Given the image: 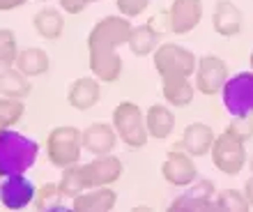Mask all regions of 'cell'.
<instances>
[{
  "label": "cell",
  "instance_id": "cell-13",
  "mask_svg": "<svg viewBox=\"0 0 253 212\" xmlns=\"http://www.w3.org/2000/svg\"><path fill=\"white\" fill-rule=\"evenodd\" d=\"M203 19V0H173L168 7L170 33L189 35Z\"/></svg>",
  "mask_w": 253,
  "mask_h": 212
},
{
  "label": "cell",
  "instance_id": "cell-21",
  "mask_svg": "<svg viewBox=\"0 0 253 212\" xmlns=\"http://www.w3.org/2000/svg\"><path fill=\"white\" fill-rule=\"evenodd\" d=\"M33 93L30 76L19 72L16 67H2L0 69V95L2 97H14V100H26Z\"/></svg>",
  "mask_w": 253,
  "mask_h": 212
},
{
  "label": "cell",
  "instance_id": "cell-25",
  "mask_svg": "<svg viewBox=\"0 0 253 212\" xmlns=\"http://www.w3.org/2000/svg\"><path fill=\"white\" fill-rule=\"evenodd\" d=\"M58 189H60L62 199L74 201L79 194L85 192V182H83V173H81V164L67 166L62 168V175L58 180Z\"/></svg>",
  "mask_w": 253,
  "mask_h": 212
},
{
  "label": "cell",
  "instance_id": "cell-23",
  "mask_svg": "<svg viewBox=\"0 0 253 212\" xmlns=\"http://www.w3.org/2000/svg\"><path fill=\"white\" fill-rule=\"evenodd\" d=\"M14 67H16L19 72H23L26 76L35 79V76H42V74L48 72V67H51V58H48V53L44 51V49L30 47V49L19 51Z\"/></svg>",
  "mask_w": 253,
  "mask_h": 212
},
{
  "label": "cell",
  "instance_id": "cell-7",
  "mask_svg": "<svg viewBox=\"0 0 253 212\" xmlns=\"http://www.w3.org/2000/svg\"><path fill=\"white\" fill-rule=\"evenodd\" d=\"M221 95L230 115H253V69L230 76Z\"/></svg>",
  "mask_w": 253,
  "mask_h": 212
},
{
  "label": "cell",
  "instance_id": "cell-30",
  "mask_svg": "<svg viewBox=\"0 0 253 212\" xmlns=\"http://www.w3.org/2000/svg\"><path fill=\"white\" fill-rule=\"evenodd\" d=\"M226 132L233 134L235 139H240L247 143V141L253 139V118L251 115H233V120H230V125H228Z\"/></svg>",
  "mask_w": 253,
  "mask_h": 212
},
{
  "label": "cell",
  "instance_id": "cell-36",
  "mask_svg": "<svg viewBox=\"0 0 253 212\" xmlns=\"http://www.w3.org/2000/svg\"><path fill=\"white\" fill-rule=\"evenodd\" d=\"M249 168H251V173H253V157L249 159Z\"/></svg>",
  "mask_w": 253,
  "mask_h": 212
},
{
  "label": "cell",
  "instance_id": "cell-33",
  "mask_svg": "<svg viewBox=\"0 0 253 212\" xmlns=\"http://www.w3.org/2000/svg\"><path fill=\"white\" fill-rule=\"evenodd\" d=\"M92 2H99V0H60V7L67 14H81L85 12V7L92 5Z\"/></svg>",
  "mask_w": 253,
  "mask_h": 212
},
{
  "label": "cell",
  "instance_id": "cell-5",
  "mask_svg": "<svg viewBox=\"0 0 253 212\" xmlns=\"http://www.w3.org/2000/svg\"><path fill=\"white\" fill-rule=\"evenodd\" d=\"M152 62L161 79H168V76H189L191 79L196 65H198V58L189 49L166 42V44H159L157 51L152 53Z\"/></svg>",
  "mask_w": 253,
  "mask_h": 212
},
{
  "label": "cell",
  "instance_id": "cell-17",
  "mask_svg": "<svg viewBox=\"0 0 253 212\" xmlns=\"http://www.w3.org/2000/svg\"><path fill=\"white\" fill-rule=\"evenodd\" d=\"M101 100V81L97 76H81L69 86L67 102L76 111H90Z\"/></svg>",
  "mask_w": 253,
  "mask_h": 212
},
{
  "label": "cell",
  "instance_id": "cell-28",
  "mask_svg": "<svg viewBox=\"0 0 253 212\" xmlns=\"http://www.w3.org/2000/svg\"><path fill=\"white\" fill-rule=\"evenodd\" d=\"M214 206L219 208V210H237V212H244L251 208L244 192H237V189H223V192H219L216 199H214Z\"/></svg>",
  "mask_w": 253,
  "mask_h": 212
},
{
  "label": "cell",
  "instance_id": "cell-18",
  "mask_svg": "<svg viewBox=\"0 0 253 212\" xmlns=\"http://www.w3.org/2000/svg\"><path fill=\"white\" fill-rule=\"evenodd\" d=\"M118 203V194L111 187H90L72 201V210L76 212H108Z\"/></svg>",
  "mask_w": 253,
  "mask_h": 212
},
{
  "label": "cell",
  "instance_id": "cell-10",
  "mask_svg": "<svg viewBox=\"0 0 253 212\" xmlns=\"http://www.w3.org/2000/svg\"><path fill=\"white\" fill-rule=\"evenodd\" d=\"M161 175L168 185L187 189L191 182L198 180V168H196V161L191 155L180 150V148H173L166 153V159L161 164Z\"/></svg>",
  "mask_w": 253,
  "mask_h": 212
},
{
  "label": "cell",
  "instance_id": "cell-1",
  "mask_svg": "<svg viewBox=\"0 0 253 212\" xmlns=\"http://www.w3.org/2000/svg\"><path fill=\"white\" fill-rule=\"evenodd\" d=\"M131 19L122 14L104 16L92 26L87 35V62L90 72L101 83H115L122 74V58L118 55V49L129 42L131 33Z\"/></svg>",
  "mask_w": 253,
  "mask_h": 212
},
{
  "label": "cell",
  "instance_id": "cell-31",
  "mask_svg": "<svg viewBox=\"0 0 253 212\" xmlns=\"http://www.w3.org/2000/svg\"><path fill=\"white\" fill-rule=\"evenodd\" d=\"M152 0H115V7H118V12L126 19H136L140 14L145 12L147 7H150Z\"/></svg>",
  "mask_w": 253,
  "mask_h": 212
},
{
  "label": "cell",
  "instance_id": "cell-9",
  "mask_svg": "<svg viewBox=\"0 0 253 212\" xmlns=\"http://www.w3.org/2000/svg\"><path fill=\"white\" fill-rule=\"evenodd\" d=\"M81 173H83L85 189H90V187H111L122 178L125 164H122L120 157H115L111 153L97 155L87 164H81Z\"/></svg>",
  "mask_w": 253,
  "mask_h": 212
},
{
  "label": "cell",
  "instance_id": "cell-20",
  "mask_svg": "<svg viewBox=\"0 0 253 212\" xmlns=\"http://www.w3.org/2000/svg\"><path fill=\"white\" fill-rule=\"evenodd\" d=\"M145 127L150 139H168L175 129V113L166 104H152L145 113Z\"/></svg>",
  "mask_w": 253,
  "mask_h": 212
},
{
  "label": "cell",
  "instance_id": "cell-27",
  "mask_svg": "<svg viewBox=\"0 0 253 212\" xmlns=\"http://www.w3.org/2000/svg\"><path fill=\"white\" fill-rule=\"evenodd\" d=\"M26 113L23 100H14V97H2L0 100V132L2 129H12Z\"/></svg>",
  "mask_w": 253,
  "mask_h": 212
},
{
  "label": "cell",
  "instance_id": "cell-32",
  "mask_svg": "<svg viewBox=\"0 0 253 212\" xmlns=\"http://www.w3.org/2000/svg\"><path fill=\"white\" fill-rule=\"evenodd\" d=\"M147 26L152 28V30H154L157 35H161V37H164L166 33H170V21H168V9H166V12H157V14L152 16V19L147 21Z\"/></svg>",
  "mask_w": 253,
  "mask_h": 212
},
{
  "label": "cell",
  "instance_id": "cell-6",
  "mask_svg": "<svg viewBox=\"0 0 253 212\" xmlns=\"http://www.w3.org/2000/svg\"><path fill=\"white\" fill-rule=\"evenodd\" d=\"M210 157H212V164L216 171L226 173V175H240L249 161L247 143L235 139L233 134L223 132L214 139Z\"/></svg>",
  "mask_w": 253,
  "mask_h": 212
},
{
  "label": "cell",
  "instance_id": "cell-26",
  "mask_svg": "<svg viewBox=\"0 0 253 212\" xmlns=\"http://www.w3.org/2000/svg\"><path fill=\"white\" fill-rule=\"evenodd\" d=\"M33 206L37 208V210H65V199H62L58 185L46 182L42 189H37Z\"/></svg>",
  "mask_w": 253,
  "mask_h": 212
},
{
  "label": "cell",
  "instance_id": "cell-2",
  "mask_svg": "<svg viewBox=\"0 0 253 212\" xmlns=\"http://www.w3.org/2000/svg\"><path fill=\"white\" fill-rule=\"evenodd\" d=\"M40 157V143L16 129H2L0 132V178L26 173L35 166Z\"/></svg>",
  "mask_w": 253,
  "mask_h": 212
},
{
  "label": "cell",
  "instance_id": "cell-4",
  "mask_svg": "<svg viewBox=\"0 0 253 212\" xmlns=\"http://www.w3.org/2000/svg\"><path fill=\"white\" fill-rule=\"evenodd\" d=\"M111 125H113L118 139L125 143L126 148H145L147 141H150V134H147L145 127V115L140 111L138 104L133 102H120V104L113 108V115H111Z\"/></svg>",
  "mask_w": 253,
  "mask_h": 212
},
{
  "label": "cell",
  "instance_id": "cell-22",
  "mask_svg": "<svg viewBox=\"0 0 253 212\" xmlns=\"http://www.w3.org/2000/svg\"><path fill=\"white\" fill-rule=\"evenodd\" d=\"M33 26L44 40H60L65 33V16L55 7H42L33 16Z\"/></svg>",
  "mask_w": 253,
  "mask_h": 212
},
{
  "label": "cell",
  "instance_id": "cell-24",
  "mask_svg": "<svg viewBox=\"0 0 253 212\" xmlns=\"http://www.w3.org/2000/svg\"><path fill=\"white\" fill-rule=\"evenodd\" d=\"M161 42V35H157L152 28L143 23V26H133L131 33H129V42H126V47L133 55H138V58H145V55H152L157 51Z\"/></svg>",
  "mask_w": 253,
  "mask_h": 212
},
{
  "label": "cell",
  "instance_id": "cell-14",
  "mask_svg": "<svg viewBox=\"0 0 253 212\" xmlns=\"http://www.w3.org/2000/svg\"><path fill=\"white\" fill-rule=\"evenodd\" d=\"M216 139V134L210 125L205 122H191L187 125V129L182 132V139L175 143V148H180L184 153H189L193 159L196 157H205L212 150V143Z\"/></svg>",
  "mask_w": 253,
  "mask_h": 212
},
{
  "label": "cell",
  "instance_id": "cell-3",
  "mask_svg": "<svg viewBox=\"0 0 253 212\" xmlns=\"http://www.w3.org/2000/svg\"><path fill=\"white\" fill-rule=\"evenodd\" d=\"M46 157L55 168H67L81 161L83 153V139H81V129L72 125L53 127L46 136Z\"/></svg>",
  "mask_w": 253,
  "mask_h": 212
},
{
  "label": "cell",
  "instance_id": "cell-35",
  "mask_svg": "<svg viewBox=\"0 0 253 212\" xmlns=\"http://www.w3.org/2000/svg\"><path fill=\"white\" fill-rule=\"evenodd\" d=\"M244 196H247V201H249V206L253 208V175L244 182Z\"/></svg>",
  "mask_w": 253,
  "mask_h": 212
},
{
  "label": "cell",
  "instance_id": "cell-15",
  "mask_svg": "<svg viewBox=\"0 0 253 212\" xmlns=\"http://www.w3.org/2000/svg\"><path fill=\"white\" fill-rule=\"evenodd\" d=\"M81 139H83V150H87L94 157L97 155L113 153L115 146H118V134H115L113 125H106V122H92V125H87L81 132Z\"/></svg>",
  "mask_w": 253,
  "mask_h": 212
},
{
  "label": "cell",
  "instance_id": "cell-29",
  "mask_svg": "<svg viewBox=\"0 0 253 212\" xmlns=\"http://www.w3.org/2000/svg\"><path fill=\"white\" fill-rule=\"evenodd\" d=\"M19 55V44H16V35L12 30L2 28L0 30V69L2 67H12Z\"/></svg>",
  "mask_w": 253,
  "mask_h": 212
},
{
  "label": "cell",
  "instance_id": "cell-37",
  "mask_svg": "<svg viewBox=\"0 0 253 212\" xmlns=\"http://www.w3.org/2000/svg\"><path fill=\"white\" fill-rule=\"evenodd\" d=\"M249 62H251V69H253V51H251V55H249Z\"/></svg>",
  "mask_w": 253,
  "mask_h": 212
},
{
  "label": "cell",
  "instance_id": "cell-19",
  "mask_svg": "<svg viewBox=\"0 0 253 212\" xmlns=\"http://www.w3.org/2000/svg\"><path fill=\"white\" fill-rule=\"evenodd\" d=\"M161 93L168 106L184 108L193 102L196 86L189 76H168V79H161Z\"/></svg>",
  "mask_w": 253,
  "mask_h": 212
},
{
  "label": "cell",
  "instance_id": "cell-12",
  "mask_svg": "<svg viewBox=\"0 0 253 212\" xmlns=\"http://www.w3.org/2000/svg\"><path fill=\"white\" fill-rule=\"evenodd\" d=\"M216 199V187L212 180H196L187 187V192L170 203V210H212Z\"/></svg>",
  "mask_w": 253,
  "mask_h": 212
},
{
  "label": "cell",
  "instance_id": "cell-11",
  "mask_svg": "<svg viewBox=\"0 0 253 212\" xmlns=\"http://www.w3.org/2000/svg\"><path fill=\"white\" fill-rule=\"evenodd\" d=\"M37 187L26 173H14V175H2L0 180V203L9 210H23L33 206Z\"/></svg>",
  "mask_w": 253,
  "mask_h": 212
},
{
  "label": "cell",
  "instance_id": "cell-16",
  "mask_svg": "<svg viewBox=\"0 0 253 212\" xmlns=\"http://www.w3.org/2000/svg\"><path fill=\"white\" fill-rule=\"evenodd\" d=\"M242 26H244V16H242L240 7L235 5L233 0H216L212 12L214 33L221 35V37H235V35L242 33Z\"/></svg>",
  "mask_w": 253,
  "mask_h": 212
},
{
  "label": "cell",
  "instance_id": "cell-34",
  "mask_svg": "<svg viewBox=\"0 0 253 212\" xmlns=\"http://www.w3.org/2000/svg\"><path fill=\"white\" fill-rule=\"evenodd\" d=\"M28 0H0V12H12V9H19L23 7Z\"/></svg>",
  "mask_w": 253,
  "mask_h": 212
},
{
  "label": "cell",
  "instance_id": "cell-38",
  "mask_svg": "<svg viewBox=\"0 0 253 212\" xmlns=\"http://www.w3.org/2000/svg\"><path fill=\"white\" fill-rule=\"evenodd\" d=\"M40 2H46V0H40Z\"/></svg>",
  "mask_w": 253,
  "mask_h": 212
},
{
  "label": "cell",
  "instance_id": "cell-8",
  "mask_svg": "<svg viewBox=\"0 0 253 212\" xmlns=\"http://www.w3.org/2000/svg\"><path fill=\"white\" fill-rule=\"evenodd\" d=\"M228 79H230V69L226 60L219 55H203L193 72V86L200 95H207V97L221 93Z\"/></svg>",
  "mask_w": 253,
  "mask_h": 212
}]
</instances>
